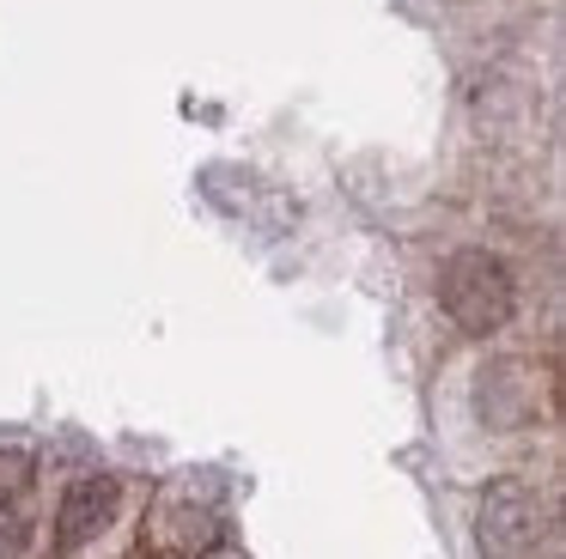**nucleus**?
<instances>
[{
	"label": "nucleus",
	"mask_w": 566,
	"mask_h": 559,
	"mask_svg": "<svg viewBox=\"0 0 566 559\" xmlns=\"http://www.w3.org/2000/svg\"><path fill=\"white\" fill-rule=\"evenodd\" d=\"M542 498L530 493L524 481H493L481 493V510H475V541H481V559H530L542 541Z\"/></svg>",
	"instance_id": "2"
},
{
	"label": "nucleus",
	"mask_w": 566,
	"mask_h": 559,
	"mask_svg": "<svg viewBox=\"0 0 566 559\" xmlns=\"http://www.w3.org/2000/svg\"><path fill=\"white\" fill-rule=\"evenodd\" d=\"M542 408L536 395V371H530L524 359H493L488 371H481V420L500 425V432H512V425H530Z\"/></svg>",
	"instance_id": "4"
},
{
	"label": "nucleus",
	"mask_w": 566,
	"mask_h": 559,
	"mask_svg": "<svg viewBox=\"0 0 566 559\" xmlns=\"http://www.w3.org/2000/svg\"><path fill=\"white\" fill-rule=\"evenodd\" d=\"M439 304L463 335H500L517 310V280L500 255L488 250H457L439 267Z\"/></svg>",
	"instance_id": "1"
},
{
	"label": "nucleus",
	"mask_w": 566,
	"mask_h": 559,
	"mask_svg": "<svg viewBox=\"0 0 566 559\" xmlns=\"http://www.w3.org/2000/svg\"><path fill=\"white\" fill-rule=\"evenodd\" d=\"M116 505H123V486H116L111 474H86V481H74L67 498H62V510H55V547H62V553H80L92 535L111 529Z\"/></svg>",
	"instance_id": "3"
},
{
	"label": "nucleus",
	"mask_w": 566,
	"mask_h": 559,
	"mask_svg": "<svg viewBox=\"0 0 566 559\" xmlns=\"http://www.w3.org/2000/svg\"><path fill=\"white\" fill-rule=\"evenodd\" d=\"M19 541H25V529H19V523L7 517V505H0V559H13Z\"/></svg>",
	"instance_id": "6"
},
{
	"label": "nucleus",
	"mask_w": 566,
	"mask_h": 559,
	"mask_svg": "<svg viewBox=\"0 0 566 559\" xmlns=\"http://www.w3.org/2000/svg\"><path fill=\"white\" fill-rule=\"evenodd\" d=\"M31 474H38V462H31L25 450H0V505H13L31 486Z\"/></svg>",
	"instance_id": "5"
}]
</instances>
